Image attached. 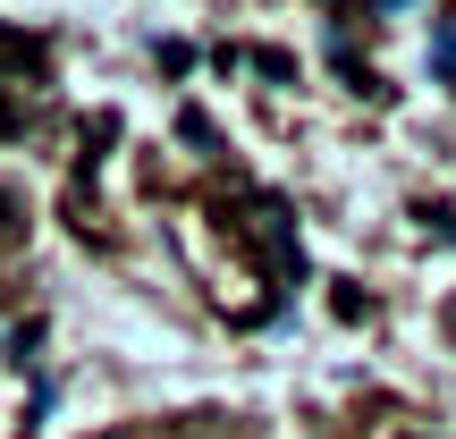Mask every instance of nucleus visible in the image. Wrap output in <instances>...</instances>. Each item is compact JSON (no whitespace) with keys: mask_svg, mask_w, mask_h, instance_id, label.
Listing matches in <instances>:
<instances>
[{"mask_svg":"<svg viewBox=\"0 0 456 439\" xmlns=\"http://www.w3.org/2000/svg\"><path fill=\"white\" fill-rule=\"evenodd\" d=\"M26 237V203H17V186H0V245Z\"/></svg>","mask_w":456,"mask_h":439,"instance_id":"obj_1","label":"nucleus"}]
</instances>
